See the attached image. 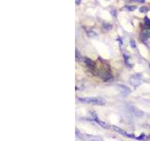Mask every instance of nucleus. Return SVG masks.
Instances as JSON below:
<instances>
[{"mask_svg": "<svg viewBox=\"0 0 150 141\" xmlns=\"http://www.w3.org/2000/svg\"><path fill=\"white\" fill-rule=\"evenodd\" d=\"M130 43H131V46H132V48H135V47H136V44H134L135 43H134L133 41H130Z\"/></svg>", "mask_w": 150, "mask_h": 141, "instance_id": "nucleus-11", "label": "nucleus"}, {"mask_svg": "<svg viewBox=\"0 0 150 141\" xmlns=\"http://www.w3.org/2000/svg\"><path fill=\"white\" fill-rule=\"evenodd\" d=\"M86 33H87V35H88V37H92V38H94V37H96L97 36V33L94 31V30H92L91 28H86Z\"/></svg>", "mask_w": 150, "mask_h": 141, "instance_id": "nucleus-5", "label": "nucleus"}, {"mask_svg": "<svg viewBox=\"0 0 150 141\" xmlns=\"http://www.w3.org/2000/svg\"><path fill=\"white\" fill-rule=\"evenodd\" d=\"M102 28H103L104 30H106V31H109V30H111V29H112V25L107 24V23H105V24L102 25Z\"/></svg>", "mask_w": 150, "mask_h": 141, "instance_id": "nucleus-6", "label": "nucleus"}, {"mask_svg": "<svg viewBox=\"0 0 150 141\" xmlns=\"http://www.w3.org/2000/svg\"><path fill=\"white\" fill-rule=\"evenodd\" d=\"M132 1H135V2H139V3H144L145 0H132Z\"/></svg>", "mask_w": 150, "mask_h": 141, "instance_id": "nucleus-12", "label": "nucleus"}, {"mask_svg": "<svg viewBox=\"0 0 150 141\" xmlns=\"http://www.w3.org/2000/svg\"><path fill=\"white\" fill-rule=\"evenodd\" d=\"M79 101L81 102H84L86 105H104L106 104L103 99L101 98H96V97H91V98H79Z\"/></svg>", "mask_w": 150, "mask_h": 141, "instance_id": "nucleus-1", "label": "nucleus"}, {"mask_svg": "<svg viewBox=\"0 0 150 141\" xmlns=\"http://www.w3.org/2000/svg\"><path fill=\"white\" fill-rule=\"evenodd\" d=\"M75 54H76V58H76L77 61H80V59L82 58H81L80 53H79V51H78V50H76V51H75Z\"/></svg>", "mask_w": 150, "mask_h": 141, "instance_id": "nucleus-9", "label": "nucleus"}, {"mask_svg": "<svg viewBox=\"0 0 150 141\" xmlns=\"http://www.w3.org/2000/svg\"><path fill=\"white\" fill-rule=\"evenodd\" d=\"M80 2H81V0H75V3H76V5H80Z\"/></svg>", "mask_w": 150, "mask_h": 141, "instance_id": "nucleus-13", "label": "nucleus"}, {"mask_svg": "<svg viewBox=\"0 0 150 141\" xmlns=\"http://www.w3.org/2000/svg\"><path fill=\"white\" fill-rule=\"evenodd\" d=\"M140 11H141V12H147L148 10L146 9V8H141V9H140Z\"/></svg>", "mask_w": 150, "mask_h": 141, "instance_id": "nucleus-10", "label": "nucleus"}, {"mask_svg": "<svg viewBox=\"0 0 150 141\" xmlns=\"http://www.w3.org/2000/svg\"><path fill=\"white\" fill-rule=\"evenodd\" d=\"M141 75L140 74H136V75H134L132 76V77L130 78V82L132 83V85L135 86V87H137L138 85H140V83H141Z\"/></svg>", "mask_w": 150, "mask_h": 141, "instance_id": "nucleus-3", "label": "nucleus"}, {"mask_svg": "<svg viewBox=\"0 0 150 141\" xmlns=\"http://www.w3.org/2000/svg\"><path fill=\"white\" fill-rule=\"evenodd\" d=\"M112 129H114L115 131H116L117 133H119V134H121V135H124V136H127V138H135V136H134L133 135L127 134V132H125L124 130H122V129H120V128H118V127L112 126Z\"/></svg>", "mask_w": 150, "mask_h": 141, "instance_id": "nucleus-2", "label": "nucleus"}, {"mask_svg": "<svg viewBox=\"0 0 150 141\" xmlns=\"http://www.w3.org/2000/svg\"><path fill=\"white\" fill-rule=\"evenodd\" d=\"M85 61L86 62V64H87L88 66H90V65H91V67H93V66H94V62L92 61V60H90L89 58H85Z\"/></svg>", "mask_w": 150, "mask_h": 141, "instance_id": "nucleus-8", "label": "nucleus"}, {"mask_svg": "<svg viewBox=\"0 0 150 141\" xmlns=\"http://www.w3.org/2000/svg\"><path fill=\"white\" fill-rule=\"evenodd\" d=\"M125 10H130V11H132V10H136V6H126L125 7Z\"/></svg>", "mask_w": 150, "mask_h": 141, "instance_id": "nucleus-7", "label": "nucleus"}, {"mask_svg": "<svg viewBox=\"0 0 150 141\" xmlns=\"http://www.w3.org/2000/svg\"><path fill=\"white\" fill-rule=\"evenodd\" d=\"M96 120V122L97 123H99L101 127H103V128H105V129H111L112 127H110V125L109 124H107V123H105V122H103V121H101V120Z\"/></svg>", "mask_w": 150, "mask_h": 141, "instance_id": "nucleus-4", "label": "nucleus"}]
</instances>
